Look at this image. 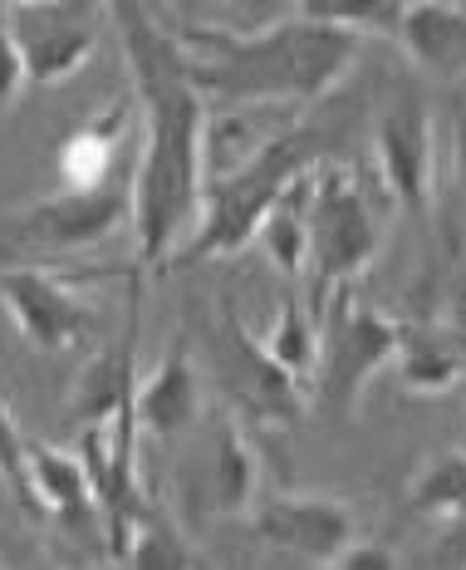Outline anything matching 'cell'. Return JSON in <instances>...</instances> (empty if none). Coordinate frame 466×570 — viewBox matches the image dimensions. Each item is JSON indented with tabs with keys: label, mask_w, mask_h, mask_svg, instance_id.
Instances as JSON below:
<instances>
[{
	"label": "cell",
	"mask_w": 466,
	"mask_h": 570,
	"mask_svg": "<svg viewBox=\"0 0 466 570\" xmlns=\"http://www.w3.org/2000/svg\"><path fill=\"white\" fill-rule=\"evenodd\" d=\"M0 305L16 320L20 340L44 354L75 350L99 330V315L83 301L75 276L44 266H0Z\"/></svg>",
	"instance_id": "9c48e42d"
},
{
	"label": "cell",
	"mask_w": 466,
	"mask_h": 570,
	"mask_svg": "<svg viewBox=\"0 0 466 570\" xmlns=\"http://www.w3.org/2000/svg\"><path fill=\"white\" fill-rule=\"evenodd\" d=\"M197 6L217 10V16H231V30H250V26H266L275 20V0H197Z\"/></svg>",
	"instance_id": "d4e9b609"
},
{
	"label": "cell",
	"mask_w": 466,
	"mask_h": 570,
	"mask_svg": "<svg viewBox=\"0 0 466 570\" xmlns=\"http://www.w3.org/2000/svg\"><path fill=\"white\" fill-rule=\"evenodd\" d=\"M10 6H34V0H0V10H10Z\"/></svg>",
	"instance_id": "83f0119b"
},
{
	"label": "cell",
	"mask_w": 466,
	"mask_h": 570,
	"mask_svg": "<svg viewBox=\"0 0 466 570\" xmlns=\"http://www.w3.org/2000/svg\"><path fill=\"white\" fill-rule=\"evenodd\" d=\"M133 222V173L103 177L89 187H65L0 222V252H89Z\"/></svg>",
	"instance_id": "8992f818"
},
{
	"label": "cell",
	"mask_w": 466,
	"mask_h": 570,
	"mask_svg": "<svg viewBox=\"0 0 466 570\" xmlns=\"http://www.w3.org/2000/svg\"><path fill=\"white\" fill-rule=\"evenodd\" d=\"M197 561L201 556L182 541V531H177L172 521L152 517V512H142L133 541H128V556H123V566H133V570H152V566L158 570H182V566H197Z\"/></svg>",
	"instance_id": "ffe728a7"
},
{
	"label": "cell",
	"mask_w": 466,
	"mask_h": 570,
	"mask_svg": "<svg viewBox=\"0 0 466 570\" xmlns=\"http://www.w3.org/2000/svg\"><path fill=\"white\" fill-rule=\"evenodd\" d=\"M103 10L109 0H34V6L0 10V26L16 40V55L26 65V85H65L99 50Z\"/></svg>",
	"instance_id": "52a82bcc"
},
{
	"label": "cell",
	"mask_w": 466,
	"mask_h": 570,
	"mask_svg": "<svg viewBox=\"0 0 466 570\" xmlns=\"http://www.w3.org/2000/svg\"><path fill=\"white\" fill-rule=\"evenodd\" d=\"M319 168V163H315ZM315 168H305L295 177L290 187H285L280 197H275V207L266 212V222H260V236L256 246L270 256V266L280 271L290 285L305 281V252H309V197H315Z\"/></svg>",
	"instance_id": "e0dca14e"
},
{
	"label": "cell",
	"mask_w": 466,
	"mask_h": 570,
	"mask_svg": "<svg viewBox=\"0 0 466 570\" xmlns=\"http://www.w3.org/2000/svg\"><path fill=\"white\" fill-rule=\"evenodd\" d=\"M20 89H26V65H20V55H16V40H10V30L0 26V118L16 109Z\"/></svg>",
	"instance_id": "cb8c5ba5"
},
{
	"label": "cell",
	"mask_w": 466,
	"mask_h": 570,
	"mask_svg": "<svg viewBox=\"0 0 466 570\" xmlns=\"http://www.w3.org/2000/svg\"><path fill=\"white\" fill-rule=\"evenodd\" d=\"M250 527L270 551L309 566H329L358 537L354 507L329 492H266L250 507Z\"/></svg>",
	"instance_id": "30bf717a"
},
{
	"label": "cell",
	"mask_w": 466,
	"mask_h": 570,
	"mask_svg": "<svg viewBox=\"0 0 466 570\" xmlns=\"http://www.w3.org/2000/svg\"><path fill=\"white\" fill-rule=\"evenodd\" d=\"M384 252V227L368 207L364 187L339 163L315 168V197H309V252H305V305L309 315H325V305L339 291H354V281Z\"/></svg>",
	"instance_id": "277c9868"
},
{
	"label": "cell",
	"mask_w": 466,
	"mask_h": 570,
	"mask_svg": "<svg viewBox=\"0 0 466 570\" xmlns=\"http://www.w3.org/2000/svg\"><path fill=\"white\" fill-rule=\"evenodd\" d=\"M334 570H398V551H393L388 541H368V537H354L349 546H344L339 556L329 561Z\"/></svg>",
	"instance_id": "603a6c76"
},
{
	"label": "cell",
	"mask_w": 466,
	"mask_h": 570,
	"mask_svg": "<svg viewBox=\"0 0 466 570\" xmlns=\"http://www.w3.org/2000/svg\"><path fill=\"white\" fill-rule=\"evenodd\" d=\"M374 163L388 202L403 217L423 222L433 212V177H437V128L427 99L403 89L374 118Z\"/></svg>",
	"instance_id": "ba28073f"
},
{
	"label": "cell",
	"mask_w": 466,
	"mask_h": 570,
	"mask_svg": "<svg viewBox=\"0 0 466 570\" xmlns=\"http://www.w3.org/2000/svg\"><path fill=\"white\" fill-rule=\"evenodd\" d=\"M30 497H34V521L54 517L65 521L69 531H79L83 521H93L99 512V492H93V478L83 468V458L75 448H54V443H30Z\"/></svg>",
	"instance_id": "9a60e30c"
},
{
	"label": "cell",
	"mask_w": 466,
	"mask_h": 570,
	"mask_svg": "<svg viewBox=\"0 0 466 570\" xmlns=\"http://www.w3.org/2000/svg\"><path fill=\"white\" fill-rule=\"evenodd\" d=\"M197 89L226 104H319L349 79L364 55V35L329 20H266V26H182Z\"/></svg>",
	"instance_id": "7a4b0ae2"
},
{
	"label": "cell",
	"mask_w": 466,
	"mask_h": 570,
	"mask_svg": "<svg viewBox=\"0 0 466 570\" xmlns=\"http://www.w3.org/2000/svg\"><path fill=\"white\" fill-rule=\"evenodd\" d=\"M128 75L138 94V158H133V276L172 266L192 236L207 193V94L197 89L177 30H162L142 0H109Z\"/></svg>",
	"instance_id": "6da1fadb"
},
{
	"label": "cell",
	"mask_w": 466,
	"mask_h": 570,
	"mask_svg": "<svg viewBox=\"0 0 466 570\" xmlns=\"http://www.w3.org/2000/svg\"><path fill=\"white\" fill-rule=\"evenodd\" d=\"M315 163H319L315 142L305 134H270L246 163H236L231 173L207 183L201 217L192 236L182 242V252L172 256V266H187V261H226V256H241L246 246H256L260 222L275 207V197L305 168H315Z\"/></svg>",
	"instance_id": "3957f363"
},
{
	"label": "cell",
	"mask_w": 466,
	"mask_h": 570,
	"mask_svg": "<svg viewBox=\"0 0 466 570\" xmlns=\"http://www.w3.org/2000/svg\"><path fill=\"white\" fill-rule=\"evenodd\" d=\"M295 16H305V20H325V16H329V0H300V6H295Z\"/></svg>",
	"instance_id": "4316f807"
},
{
	"label": "cell",
	"mask_w": 466,
	"mask_h": 570,
	"mask_svg": "<svg viewBox=\"0 0 466 570\" xmlns=\"http://www.w3.org/2000/svg\"><path fill=\"white\" fill-rule=\"evenodd\" d=\"M398 45L423 75L457 79L466 75V10L457 0H403Z\"/></svg>",
	"instance_id": "5bb4252c"
},
{
	"label": "cell",
	"mask_w": 466,
	"mask_h": 570,
	"mask_svg": "<svg viewBox=\"0 0 466 570\" xmlns=\"http://www.w3.org/2000/svg\"><path fill=\"white\" fill-rule=\"evenodd\" d=\"M393 370L408 394H452L466 374V335L447 325H408L403 320Z\"/></svg>",
	"instance_id": "2e32d148"
},
{
	"label": "cell",
	"mask_w": 466,
	"mask_h": 570,
	"mask_svg": "<svg viewBox=\"0 0 466 570\" xmlns=\"http://www.w3.org/2000/svg\"><path fill=\"white\" fill-rule=\"evenodd\" d=\"M133 413H138V433L158 438V443L187 433V428H197V419H201V374H197L192 350H187L182 335L167 344V354L152 364L148 374H138Z\"/></svg>",
	"instance_id": "7c38bea8"
},
{
	"label": "cell",
	"mask_w": 466,
	"mask_h": 570,
	"mask_svg": "<svg viewBox=\"0 0 466 570\" xmlns=\"http://www.w3.org/2000/svg\"><path fill=\"white\" fill-rule=\"evenodd\" d=\"M260 497V458L250 448L246 428L226 419L211 428L201 453V512L207 517H250Z\"/></svg>",
	"instance_id": "4fadbf2b"
},
{
	"label": "cell",
	"mask_w": 466,
	"mask_h": 570,
	"mask_svg": "<svg viewBox=\"0 0 466 570\" xmlns=\"http://www.w3.org/2000/svg\"><path fill=\"white\" fill-rule=\"evenodd\" d=\"M408 507L413 517L442 521L457 541H466V453H437L413 472L408 482Z\"/></svg>",
	"instance_id": "ac0fdd59"
},
{
	"label": "cell",
	"mask_w": 466,
	"mask_h": 570,
	"mask_svg": "<svg viewBox=\"0 0 466 570\" xmlns=\"http://www.w3.org/2000/svg\"><path fill=\"white\" fill-rule=\"evenodd\" d=\"M260 344H266L270 360L280 364V370H290L300 384L315 379V364H319V320L309 315L300 285H290V295L280 301V311H275V320L266 325Z\"/></svg>",
	"instance_id": "d6986e66"
},
{
	"label": "cell",
	"mask_w": 466,
	"mask_h": 570,
	"mask_svg": "<svg viewBox=\"0 0 466 570\" xmlns=\"http://www.w3.org/2000/svg\"><path fill=\"white\" fill-rule=\"evenodd\" d=\"M403 340V320L364 305L354 291H339L319 315V364L309 409L329 413L334 423L354 419L368 384L393 370Z\"/></svg>",
	"instance_id": "5b68a950"
},
{
	"label": "cell",
	"mask_w": 466,
	"mask_h": 570,
	"mask_svg": "<svg viewBox=\"0 0 466 570\" xmlns=\"http://www.w3.org/2000/svg\"><path fill=\"white\" fill-rule=\"evenodd\" d=\"M26 458H30V443H26V433H20V423H16V413H10V403L0 399V482L10 487V497L20 502V512L34 517Z\"/></svg>",
	"instance_id": "44dd1931"
},
{
	"label": "cell",
	"mask_w": 466,
	"mask_h": 570,
	"mask_svg": "<svg viewBox=\"0 0 466 570\" xmlns=\"http://www.w3.org/2000/svg\"><path fill=\"white\" fill-rule=\"evenodd\" d=\"M452 173H457V202H462V222H466V114L457 124V138H452Z\"/></svg>",
	"instance_id": "484cf974"
},
{
	"label": "cell",
	"mask_w": 466,
	"mask_h": 570,
	"mask_svg": "<svg viewBox=\"0 0 466 570\" xmlns=\"http://www.w3.org/2000/svg\"><path fill=\"white\" fill-rule=\"evenodd\" d=\"M217 354H221L226 389H231L236 409H241L246 419L295 428L309 413V384H300L290 370H280L266 354L260 335H250L231 311H226L217 325Z\"/></svg>",
	"instance_id": "8fae6325"
},
{
	"label": "cell",
	"mask_w": 466,
	"mask_h": 570,
	"mask_svg": "<svg viewBox=\"0 0 466 570\" xmlns=\"http://www.w3.org/2000/svg\"><path fill=\"white\" fill-rule=\"evenodd\" d=\"M403 0H329V26H349L358 35H393Z\"/></svg>",
	"instance_id": "7402d4cb"
}]
</instances>
